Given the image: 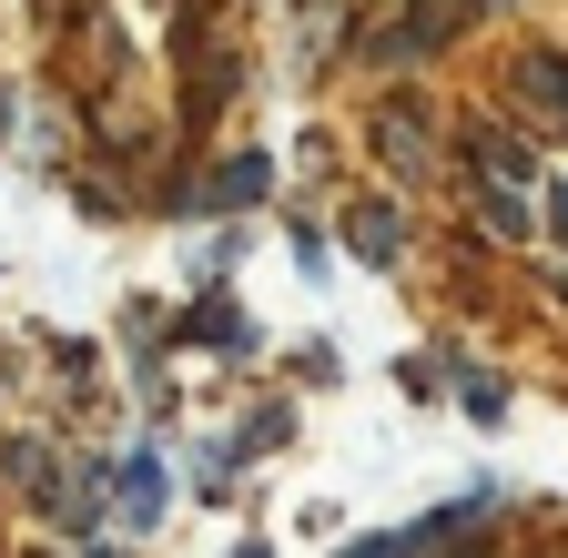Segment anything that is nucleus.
<instances>
[{
  "label": "nucleus",
  "instance_id": "nucleus-1",
  "mask_svg": "<svg viewBox=\"0 0 568 558\" xmlns=\"http://www.w3.org/2000/svg\"><path fill=\"white\" fill-rule=\"evenodd\" d=\"M112 487H122V518L153 528V518L173 508V467H163V447H132V457L112 467Z\"/></svg>",
  "mask_w": 568,
  "mask_h": 558
},
{
  "label": "nucleus",
  "instance_id": "nucleus-2",
  "mask_svg": "<svg viewBox=\"0 0 568 558\" xmlns=\"http://www.w3.org/2000/svg\"><path fill=\"white\" fill-rule=\"evenodd\" d=\"M264 183H274V163H264V153H234L213 183H193V193H183V214H203V203H264Z\"/></svg>",
  "mask_w": 568,
  "mask_h": 558
},
{
  "label": "nucleus",
  "instance_id": "nucleus-3",
  "mask_svg": "<svg viewBox=\"0 0 568 558\" xmlns=\"http://www.w3.org/2000/svg\"><path fill=\"white\" fill-rule=\"evenodd\" d=\"M467 153H477V173H497V193H508V183H528V143H518V132L467 122Z\"/></svg>",
  "mask_w": 568,
  "mask_h": 558
},
{
  "label": "nucleus",
  "instance_id": "nucleus-4",
  "mask_svg": "<svg viewBox=\"0 0 568 558\" xmlns=\"http://www.w3.org/2000/svg\"><path fill=\"white\" fill-rule=\"evenodd\" d=\"M345 244L366 254V264H396V254H406V234H396L386 203H355V214H345Z\"/></svg>",
  "mask_w": 568,
  "mask_h": 558
},
{
  "label": "nucleus",
  "instance_id": "nucleus-5",
  "mask_svg": "<svg viewBox=\"0 0 568 558\" xmlns=\"http://www.w3.org/2000/svg\"><path fill=\"white\" fill-rule=\"evenodd\" d=\"M376 153H386V163H406V173L426 163V132H416V112H386V122H376Z\"/></svg>",
  "mask_w": 568,
  "mask_h": 558
},
{
  "label": "nucleus",
  "instance_id": "nucleus-6",
  "mask_svg": "<svg viewBox=\"0 0 568 558\" xmlns=\"http://www.w3.org/2000/svg\"><path fill=\"white\" fill-rule=\"evenodd\" d=\"M518 82H528L548 112H568V61H558V51H528V61H518Z\"/></svg>",
  "mask_w": 568,
  "mask_h": 558
},
{
  "label": "nucleus",
  "instance_id": "nucleus-7",
  "mask_svg": "<svg viewBox=\"0 0 568 558\" xmlns=\"http://www.w3.org/2000/svg\"><path fill=\"white\" fill-rule=\"evenodd\" d=\"M457 386H467V416H477V427L508 416V386H497V376H457Z\"/></svg>",
  "mask_w": 568,
  "mask_h": 558
},
{
  "label": "nucleus",
  "instance_id": "nucleus-8",
  "mask_svg": "<svg viewBox=\"0 0 568 558\" xmlns=\"http://www.w3.org/2000/svg\"><path fill=\"white\" fill-rule=\"evenodd\" d=\"M193 335H203V345H254V325H244V315H224V305H203V315H193Z\"/></svg>",
  "mask_w": 568,
  "mask_h": 558
},
{
  "label": "nucleus",
  "instance_id": "nucleus-9",
  "mask_svg": "<svg viewBox=\"0 0 568 558\" xmlns=\"http://www.w3.org/2000/svg\"><path fill=\"white\" fill-rule=\"evenodd\" d=\"M477 214H487V234H528V203L518 193H477Z\"/></svg>",
  "mask_w": 568,
  "mask_h": 558
},
{
  "label": "nucleus",
  "instance_id": "nucleus-10",
  "mask_svg": "<svg viewBox=\"0 0 568 558\" xmlns=\"http://www.w3.org/2000/svg\"><path fill=\"white\" fill-rule=\"evenodd\" d=\"M548 234H558V244H568V183H558V193H548Z\"/></svg>",
  "mask_w": 568,
  "mask_h": 558
},
{
  "label": "nucleus",
  "instance_id": "nucleus-11",
  "mask_svg": "<svg viewBox=\"0 0 568 558\" xmlns=\"http://www.w3.org/2000/svg\"><path fill=\"white\" fill-rule=\"evenodd\" d=\"M71 558H122V548H71Z\"/></svg>",
  "mask_w": 568,
  "mask_h": 558
},
{
  "label": "nucleus",
  "instance_id": "nucleus-12",
  "mask_svg": "<svg viewBox=\"0 0 568 558\" xmlns=\"http://www.w3.org/2000/svg\"><path fill=\"white\" fill-rule=\"evenodd\" d=\"M234 558H264V548H254V538H244V548H234Z\"/></svg>",
  "mask_w": 568,
  "mask_h": 558
},
{
  "label": "nucleus",
  "instance_id": "nucleus-13",
  "mask_svg": "<svg viewBox=\"0 0 568 558\" xmlns=\"http://www.w3.org/2000/svg\"><path fill=\"white\" fill-rule=\"evenodd\" d=\"M467 11H487V0H467Z\"/></svg>",
  "mask_w": 568,
  "mask_h": 558
}]
</instances>
